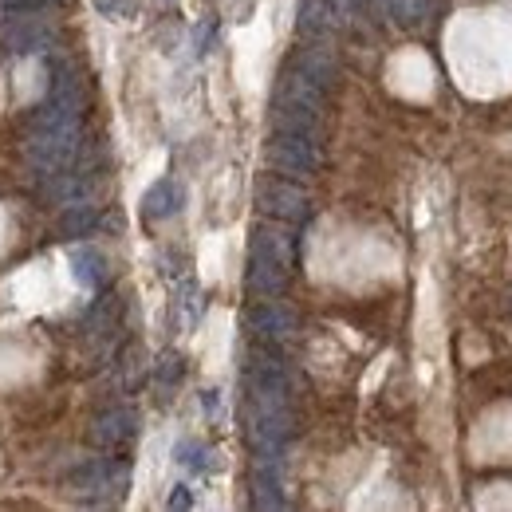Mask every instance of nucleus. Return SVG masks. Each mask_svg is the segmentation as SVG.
Instances as JSON below:
<instances>
[{"instance_id":"nucleus-1","label":"nucleus","mask_w":512,"mask_h":512,"mask_svg":"<svg viewBox=\"0 0 512 512\" xmlns=\"http://www.w3.org/2000/svg\"><path fill=\"white\" fill-rule=\"evenodd\" d=\"M296 268V237L284 225H256L249 241L245 284L253 296H280Z\"/></svg>"},{"instance_id":"nucleus-2","label":"nucleus","mask_w":512,"mask_h":512,"mask_svg":"<svg viewBox=\"0 0 512 512\" xmlns=\"http://www.w3.org/2000/svg\"><path fill=\"white\" fill-rule=\"evenodd\" d=\"M83 154V127L79 123H56V127H40L32 123L28 130V142H24V158L32 166L36 178H56L71 170Z\"/></svg>"},{"instance_id":"nucleus-3","label":"nucleus","mask_w":512,"mask_h":512,"mask_svg":"<svg viewBox=\"0 0 512 512\" xmlns=\"http://www.w3.org/2000/svg\"><path fill=\"white\" fill-rule=\"evenodd\" d=\"M56 40H60V28L48 16V8L0 4V44L12 56H44L56 48Z\"/></svg>"},{"instance_id":"nucleus-4","label":"nucleus","mask_w":512,"mask_h":512,"mask_svg":"<svg viewBox=\"0 0 512 512\" xmlns=\"http://www.w3.org/2000/svg\"><path fill=\"white\" fill-rule=\"evenodd\" d=\"M268 162H272L276 170H284V174L304 178V174H316V170H320L323 158H320V146H316L312 134H288V130H276L272 142H268Z\"/></svg>"},{"instance_id":"nucleus-5","label":"nucleus","mask_w":512,"mask_h":512,"mask_svg":"<svg viewBox=\"0 0 512 512\" xmlns=\"http://www.w3.org/2000/svg\"><path fill=\"white\" fill-rule=\"evenodd\" d=\"M256 209L268 213V217H276V221H308L312 197H308V190H300L296 182L264 178L256 186Z\"/></svg>"},{"instance_id":"nucleus-6","label":"nucleus","mask_w":512,"mask_h":512,"mask_svg":"<svg viewBox=\"0 0 512 512\" xmlns=\"http://www.w3.org/2000/svg\"><path fill=\"white\" fill-rule=\"evenodd\" d=\"M323 91L312 75H304L300 67H288L280 79H276V95H272V107H284V111H308V115H323Z\"/></svg>"},{"instance_id":"nucleus-7","label":"nucleus","mask_w":512,"mask_h":512,"mask_svg":"<svg viewBox=\"0 0 512 512\" xmlns=\"http://www.w3.org/2000/svg\"><path fill=\"white\" fill-rule=\"evenodd\" d=\"M249 327L260 339L280 343V339L296 335V312L288 304H276V296H264V304H253V312H249Z\"/></svg>"},{"instance_id":"nucleus-8","label":"nucleus","mask_w":512,"mask_h":512,"mask_svg":"<svg viewBox=\"0 0 512 512\" xmlns=\"http://www.w3.org/2000/svg\"><path fill=\"white\" fill-rule=\"evenodd\" d=\"M138 414L130 410V406H115V410H107V414H99L95 418V426H91V438L99 442V446L115 449V446H127L138 438Z\"/></svg>"},{"instance_id":"nucleus-9","label":"nucleus","mask_w":512,"mask_h":512,"mask_svg":"<svg viewBox=\"0 0 512 512\" xmlns=\"http://www.w3.org/2000/svg\"><path fill=\"white\" fill-rule=\"evenodd\" d=\"M347 16L335 8V0H300V12H296V32L308 36V40H320L327 32L343 28Z\"/></svg>"},{"instance_id":"nucleus-10","label":"nucleus","mask_w":512,"mask_h":512,"mask_svg":"<svg viewBox=\"0 0 512 512\" xmlns=\"http://www.w3.org/2000/svg\"><path fill=\"white\" fill-rule=\"evenodd\" d=\"M71 481H75V489H83V493H115V489L127 485V465L99 457V461H87Z\"/></svg>"},{"instance_id":"nucleus-11","label":"nucleus","mask_w":512,"mask_h":512,"mask_svg":"<svg viewBox=\"0 0 512 512\" xmlns=\"http://www.w3.org/2000/svg\"><path fill=\"white\" fill-rule=\"evenodd\" d=\"M178 205H182V190H178V182H170V178L154 182L150 190L142 193V217H146V221H166V217L178 213Z\"/></svg>"},{"instance_id":"nucleus-12","label":"nucleus","mask_w":512,"mask_h":512,"mask_svg":"<svg viewBox=\"0 0 512 512\" xmlns=\"http://www.w3.org/2000/svg\"><path fill=\"white\" fill-rule=\"evenodd\" d=\"M95 225H99V209L91 201H67L64 217H60V237L64 241H83Z\"/></svg>"},{"instance_id":"nucleus-13","label":"nucleus","mask_w":512,"mask_h":512,"mask_svg":"<svg viewBox=\"0 0 512 512\" xmlns=\"http://www.w3.org/2000/svg\"><path fill=\"white\" fill-rule=\"evenodd\" d=\"M304 75H312L320 87H331V79H335V71H339V60H335V52L331 48H323V44H312V48H304L300 56H296V64Z\"/></svg>"},{"instance_id":"nucleus-14","label":"nucleus","mask_w":512,"mask_h":512,"mask_svg":"<svg viewBox=\"0 0 512 512\" xmlns=\"http://www.w3.org/2000/svg\"><path fill=\"white\" fill-rule=\"evenodd\" d=\"M71 272L83 288H99L107 280V260L95 253V249H75L71 253Z\"/></svg>"},{"instance_id":"nucleus-15","label":"nucleus","mask_w":512,"mask_h":512,"mask_svg":"<svg viewBox=\"0 0 512 512\" xmlns=\"http://www.w3.org/2000/svg\"><path fill=\"white\" fill-rule=\"evenodd\" d=\"M178 461L190 465V469H209V461H217V457L205 446H197V442H182V446H178Z\"/></svg>"},{"instance_id":"nucleus-16","label":"nucleus","mask_w":512,"mask_h":512,"mask_svg":"<svg viewBox=\"0 0 512 512\" xmlns=\"http://www.w3.org/2000/svg\"><path fill=\"white\" fill-rule=\"evenodd\" d=\"M95 8H99L103 16H111V20H127L142 4H138V0H95Z\"/></svg>"},{"instance_id":"nucleus-17","label":"nucleus","mask_w":512,"mask_h":512,"mask_svg":"<svg viewBox=\"0 0 512 512\" xmlns=\"http://www.w3.org/2000/svg\"><path fill=\"white\" fill-rule=\"evenodd\" d=\"M190 505H193L190 489H186V485H178V489H174V497H170V509H190Z\"/></svg>"},{"instance_id":"nucleus-18","label":"nucleus","mask_w":512,"mask_h":512,"mask_svg":"<svg viewBox=\"0 0 512 512\" xmlns=\"http://www.w3.org/2000/svg\"><path fill=\"white\" fill-rule=\"evenodd\" d=\"M213 36H217V24H213V20H209V24H205V28H197V52H205V48H209V40H213Z\"/></svg>"},{"instance_id":"nucleus-19","label":"nucleus","mask_w":512,"mask_h":512,"mask_svg":"<svg viewBox=\"0 0 512 512\" xmlns=\"http://www.w3.org/2000/svg\"><path fill=\"white\" fill-rule=\"evenodd\" d=\"M363 4H367V0H335V8H339V12L347 16V20H351V16H355V12L363 8Z\"/></svg>"},{"instance_id":"nucleus-20","label":"nucleus","mask_w":512,"mask_h":512,"mask_svg":"<svg viewBox=\"0 0 512 512\" xmlns=\"http://www.w3.org/2000/svg\"><path fill=\"white\" fill-rule=\"evenodd\" d=\"M0 4H16V8H52L60 0H0Z\"/></svg>"}]
</instances>
